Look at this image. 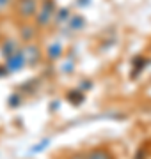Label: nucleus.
<instances>
[{"label":"nucleus","instance_id":"6e6552de","mask_svg":"<svg viewBox=\"0 0 151 159\" xmlns=\"http://www.w3.org/2000/svg\"><path fill=\"white\" fill-rule=\"evenodd\" d=\"M70 27H71V29H75V30L82 29V27H84V20H82L80 16H75V18H71V21H70Z\"/></svg>","mask_w":151,"mask_h":159},{"label":"nucleus","instance_id":"f03ea898","mask_svg":"<svg viewBox=\"0 0 151 159\" xmlns=\"http://www.w3.org/2000/svg\"><path fill=\"white\" fill-rule=\"evenodd\" d=\"M16 11L23 18H29L36 12V0H18Z\"/></svg>","mask_w":151,"mask_h":159},{"label":"nucleus","instance_id":"20e7f679","mask_svg":"<svg viewBox=\"0 0 151 159\" xmlns=\"http://www.w3.org/2000/svg\"><path fill=\"white\" fill-rule=\"evenodd\" d=\"M25 62L27 64H34L37 58H39V50L36 48V46H27V50H25Z\"/></svg>","mask_w":151,"mask_h":159},{"label":"nucleus","instance_id":"f257e3e1","mask_svg":"<svg viewBox=\"0 0 151 159\" xmlns=\"http://www.w3.org/2000/svg\"><path fill=\"white\" fill-rule=\"evenodd\" d=\"M53 11H55V7H53L52 0H45V4H43V9H41V14L37 16V25H46L50 21V18H52Z\"/></svg>","mask_w":151,"mask_h":159},{"label":"nucleus","instance_id":"9d476101","mask_svg":"<svg viewBox=\"0 0 151 159\" xmlns=\"http://www.w3.org/2000/svg\"><path fill=\"white\" fill-rule=\"evenodd\" d=\"M9 4H11V0H0V11H4Z\"/></svg>","mask_w":151,"mask_h":159},{"label":"nucleus","instance_id":"0eeeda50","mask_svg":"<svg viewBox=\"0 0 151 159\" xmlns=\"http://www.w3.org/2000/svg\"><path fill=\"white\" fill-rule=\"evenodd\" d=\"M34 35H36V30L32 29V27H23V29H22V37H23L25 41H30Z\"/></svg>","mask_w":151,"mask_h":159},{"label":"nucleus","instance_id":"39448f33","mask_svg":"<svg viewBox=\"0 0 151 159\" xmlns=\"http://www.w3.org/2000/svg\"><path fill=\"white\" fill-rule=\"evenodd\" d=\"M2 53H4L7 58L12 57L14 53H18V44L12 39H7L6 43H4V46H2Z\"/></svg>","mask_w":151,"mask_h":159},{"label":"nucleus","instance_id":"423d86ee","mask_svg":"<svg viewBox=\"0 0 151 159\" xmlns=\"http://www.w3.org/2000/svg\"><path fill=\"white\" fill-rule=\"evenodd\" d=\"M85 159H112V156L107 150H93V152L87 154Z\"/></svg>","mask_w":151,"mask_h":159},{"label":"nucleus","instance_id":"1a4fd4ad","mask_svg":"<svg viewBox=\"0 0 151 159\" xmlns=\"http://www.w3.org/2000/svg\"><path fill=\"white\" fill-rule=\"evenodd\" d=\"M59 55H61V46H52V48H50V53H48V57L50 58H57Z\"/></svg>","mask_w":151,"mask_h":159},{"label":"nucleus","instance_id":"7ed1b4c3","mask_svg":"<svg viewBox=\"0 0 151 159\" xmlns=\"http://www.w3.org/2000/svg\"><path fill=\"white\" fill-rule=\"evenodd\" d=\"M25 64V58H23V53H14L12 57L7 58V69L9 71H20L22 69V66Z\"/></svg>","mask_w":151,"mask_h":159}]
</instances>
